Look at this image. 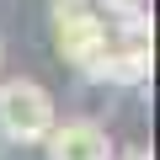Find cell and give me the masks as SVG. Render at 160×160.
<instances>
[{"label": "cell", "instance_id": "obj_1", "mask_svg": "<svg viewBox=\"0 0 160 160\" xmlns=\"http://www.w3.org/2000/svg\"><path fill=\"white\" fill-rule=\"evenodd\" d=\"M48 27H53L59 59L75 64V69H91L107 53V43H112V27H107V16L91 0H53L48 6Z\"/></svg>", "mask_w": 160, "mask_h": 160}, {"label": "cell", "instance_id": "obj_2", "mask_svg": "<svg viewBox=\"0 0 160 160\" xmlns=\"http://www.w3.org/2000/svg\"><path fill=\"white\" fill-rule=\"evenodd\" d=\"M59 112H53V96L38 86V80H0V139L11 144H43L53 133Z\"/></svg>", "mask_w": 160, "mask_h": 160}, {"label": "cell", "instance_id": "obj_3", "mask_svg": "<svg viewBox=\"0 0 160 160\" xmlns=\"http://www.w3.org/2000/svg\"><path fill=\"white\" fill-rule=\"evenodd\" d=\"M48 144V160H112V139L107 128L75 118V123H53V133L43 139Z\"/></svg>", "mask_w": 160, "mask_h": 160}, {"label": "cell", "instance_id": "obj_4", "mask_svg": "<svg viewBox=\"0 0 160 160\" xmlns=\"http://www.w3.org/2000/svg\"><path fill=\"white\" fill-rule=\"evenodd\" d=\"M112 11L123 16V11H139V0H112Z\"/></svg>", "mask_w": 160, "mask_h": 160}, {"label": "cell", "instance_id": "obj_5", "mask_svg": "<svg viewBox=\"0 0 160 160\" xmlns=\"http://www.w3.org/2000/svg\"><path fill=\"white\" fill-rule=\"evenodd\" d=\"M128 160H149V155H144V149H133V155H128Z\"/></svg>", "mask_w": 160, "mask_h": 160}]
</instances>
